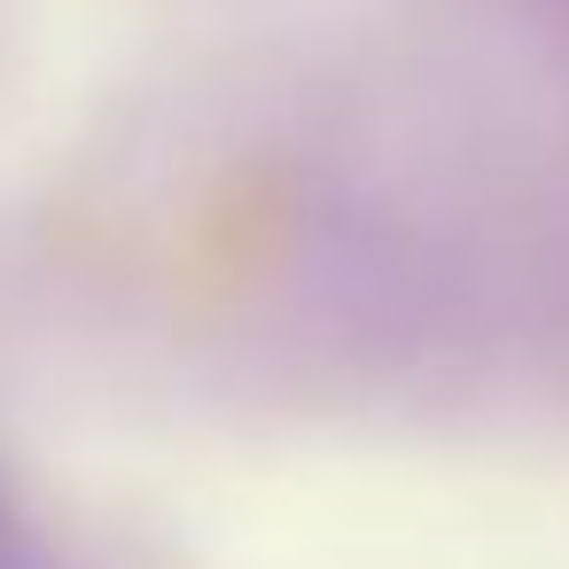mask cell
<instances>
[{
    "label": "cell",
    "mask_w": 569,
    "mask_h": 569,
    "mask_svg": "<svg viewBox=\"0 0 569 569\" xmlns=\"http://www.w3.org/2000/svg\"><path fill=\"white\" fill-rule=\"evenodd\" d=\"M0 569H56V561H48V546L32 538V522L9 507V491H0Z\"/></svg>",
    "instance_id": "obj_1"
}]
</instances>
